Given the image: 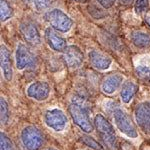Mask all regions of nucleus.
Here are the masks:
<instances>
[{"label": "nucleus", "mask_w": 150, "mask_h": 150, "mask_svg": "<svg viewBox=\"0 0 150 150\" xmlns=\"http://www.w3.org/2000/svg\"><path fill=\"white\" fill-rule=\"evenodd\" d=\"M0 150H14L13 143L5 133L0 134Z\"/></svg>", "instance_id": "obj_23"}, {"label": "nucleus", "mask_w": 150, "mask_h": 150, "mask_svg": "<svg viewBox=\"0 0 150 150\" xmlns=\"http://www.w3.org/2000/svg\"><path fill=\"white\" fill-rule=\"evenodd\" d=\"M23 1H24V3L29 4V3H31V2H33V0H23Z\"/></svg>", "instance_id": "obj_28"}, {"label": "nucleus", "mask_w": 150, "mask_h": 150, "mask_svg": "<svg viewBox=\"0 0 150 150\" xmlns=\"http://www.w3.org/2000/svg\"><path fill=\"white\" fill-rule=\"evenodd\" d=\"M119 2L122 5H130L134 2V0H119Z\"/></svg>", "instance_id": "obj_26"}, {"label": "nucleus", "mask_w": 150, "mask_h": 150, "mask_svg": "<svg viewBox=\"0 0 150 150\" xmlns=\"http://www.w3.org/2000/svg\"><path fill=\"white\" fill-rule=\"evenodd\" d=\"M43 18L49 24L50 27L61 33L69 32L74 24L71 17L59 8H53L45 12Z\"/></svg>", "instance_id": "obj_3"}, {"label": "nucleus", "mask_w": 150, "mask_h": 150, "mask_svg": "<svg viewBox=\"0 0 150 150\" xmlns=\"http://www.w3.org/2000/svg\"><path fill=\"white\" fill-rule=\"evenodd\" d=\"M81 141L83 142L85 145H87L88 147H90V148H92L94 150H103L102 145L99 143L98 141H96L94 138H92V137H90V136L83 135V136H81Z\"/></svg>", "instance_id": "obj_22"}, {"label": "nucleus", "mask_w": 150, "mask_h": 150, "mask_svg": "<svg viewBox=\"0 0 150 150\" xmlns=\"http://www.w3.org/2000/svg\"><path fill=\"white\" fill-rule=\"evenodd\" d=\"M44 122L47 127L56 132H61L67 126V117L65 113L59 108L48 109L44 114Z\"/></svg>", "instance_id": "obj_7"}, {"label": "nucleus", "mask_w": 150, "mask_h": 150, "mask_svg": "<svg viewBox=\"0 0 150 150\" xmlns=\"http://www.w3.org/2000/svg\"><path fill=\"white\" fill-rule=\"evenodd\" d=\"M0 61H1V70L6 81H11L13 77V67H12L11 53L6 45L1 44L0 46Z\"/></svg>", "instance_id": "obj_15"}, {"label": "nucleus", "mask_w": 150, "mask_h": 150, "mask_svg": "<svg viewBox=\"0 0 150 150\" xmlns=\"http://www.w3.org/2000/svg\"><path fill=\"white\" fill-rule=\"evenodd\" d=\"M55 0H33V5L37 11H44L53 5Z\"/></svg>", "instance_id": "obj_21"}, {"label": "nucleus", "mask_w": 150, "mask_h": 150, "mask_svg": "<svg viewBox=\"0 0 150 150\" xmlns=\"http://www.w3.org/2000/svg\"><path fill=\"white\" fill-rule=\"evenodd\" d=\"M20 31L24 40L32 46H38L41 43V36L37 26L32 21H24L20 24Z\"/></svg>", "instance_id": "obj_11"}, {"label": "nucleus", "mask_w": 150, "mask_h": 150, "mask_svg": "<svg viewBox=\"0 0 150 150\" xmlns=\"http://www.w3.org/2000/svg\"><path fill=\"white\" fill-rule=\"evenodd\" d=\"M64 62L69 68L76 69L80 67L84 61V53L76 45H69L63 51Z\"/></svg>", "instance_id": "obj_9"}, {"label": "nucleus", "mask_w": 150, "mask_h": 150, "mask_svg": "<svg viewBox=\"0 0 150 150\" xmlns=\"http://www.w3.org/2000/svg\"><path fill=\"white\" fill-rule=\"evenodd\" d=\"M149 7V0H135V12L138 15L147 11Z\"/></svg>", "instance_id": "obj_24"}, {"label": "nucleus", "mask_w": 150, "mask_h": 150, "mask_svg": "<svg viewBox=\"0 0 150 150\" xmlns=\"http://www.w3.org/2000/svg\"><path fill=\"white\" fill-rule=\"evenodd\" d=\"M0 16H1V22L4 23L12 18L14 14L13 8L9 5L7 0H0Z\"/></svg>", "instance_id": "obj_18"}, {"label": "nucleus", "mask_w": 150, "mask_h": 150, "mask_svg": "<svg viewBox=\"0 0 150 150\" xmlns=\"http://www.w3.org/2000/svg\"><path fill=\"white\" fill-rule=\"evenodd\" d=\"M137 91H138V85L135 82L130 80L124 82L120 90V97H121L122 102L125 104L130 103Z\"/></svg>", "instance_id": "obj_16"}, {"label": "nucleus", "mask_w": 150, "mask_h": 150, "mask_svg": "<svg viewBox=\"0 0 150 150\" xmlns=\"http://www.w3.org/2000/svg\"><path fill=\"white\" fill-rule=\"evenodd\" d=\"M93 123L97 135L107 149L117 150V137L112 124L102 114H96Z\"/></svg>", "instance_id": "obj_1"}, {"label": "nucleus", "mask_w": 150, "mask_h": 150, "mask_svg": "<svg viewBox=\"0 0 150 150\" xmlns=\"http://www.w3.org/2000/svg\"><path fill=\"white\" fill-rule=\"evenodd\" d=\"M132 43L138 48H146L150 46V34L144 31H133L130 35Z\"/></svg>", "instance_id": "obj_17"}, {"label": "nucleus", "mask_w": 150, "mask_h": 150, "mask_svg": "<svg viewBox=\"0 0 150 150\" xmlns=\"http://www.w3.org/2000/svg\"><path fill=\"white\" fill-rule=\"evenodd\" d=\"M97 2L99 3L102 8L104 9H110L111 7L114 6L116 0H97Z\"/></svg>", "instance_id": "obj_25"}, {"label": "nucleus", "mask_w": 150, "mask_h": 150, "mask_svg": "<svg viewBox=\"0 0 150 150\" xmlns=\"http://www.w3.org/2000/svg\"><path fill=\"white\" fill-rule=\"evenodd\" d=\"M45 150H57V149H55V148H53V147H48V148H46Z\"/></svg>", "instance_id": "obj_29"}, {"label": "nucleus", "mask_w": 150, "mask_h": 150, "mask_svg": "<svg viewBox=\"0 0 150 150\" xmlns=\"http://www.w3.org/2000/svg\"><path fill=\"white\" fill-rule=\"evenodd\" d=\"M124 77L120 73H113L106 76L101 82V90L103 93L111 95L122 86Z\"/></svg>", "instance_id": "obj_13"}, {"label": "nucleus", "mask_w": 150, "mask_h": 150, "mask_svg": "<svg viewBox=\"0 0 150 150\" xmlns=\"http://www.w3.org/2000/svg\"><path fill=\"white\" fill-rule=\"evenodd\" d=\"M88 59L90 64L95 69L104 71L107 70L112 64V59L108 55L98 51V50H91L88 52Z\"/></svg>", "instance_id": "obj_14"}, {"label": "nucleus", "mask_w": 150, "mask_h": 150, "mask_svg": "<svg viewBox=\"0 0 150 150\" xmlns=\"http://www.w3.org/2000/svg\"><path fill=\"white\" fill-rule=\"evenodd\" d=\"M37 59L35 54L23 43H19L16 47L15 64L16 68L20 71L25 69H32L36 66Z\"/></svg>", "instance_id": "obj_6"}, {"label": "nucleus", "mask_w": 150, "mask_h": 150, "mask_svg": "<svg viewBox=\"0 0 150 150\" xmlns=\"http://www.w3.org/2000/svg\"><path fill=\"white\" fill-rule=\"evenodd\" d=\"M44 39L47 45L56 52H63L67 47L66 39L58 34V31L52 27H47L44 31Z\"/></svg>", "instance_id": "obj_12"}, {"label": "nucleus", "mask_w": 150, "mask_h": 150, "mask_svg": "<svg viewBox=\"0 0 150 150\" xmlns=\"http://www.w3.org/2000/svg\"><path fill=\"white\" fill-rule=\"evenodd\" d=\"M26 94L36 101H45L50 95V86L45 81H35L28 85Z\"/></svg>", "instance_id": "obj_10"}, {"label": "nucleus", "mask_w": 150, "mask_h": 150, "mask_svg": "<svg viewBox=\"0 0 150 150\" xmlns=\"http://www.w3.org/2000/svg\"><path fill=\"white\" fill-rule=\"evenodd\" d=\"M21 141L26 150H39L44 143V137L37 127L28 125L21 131Z\"/></svg>", "instance_id": "obj_5"}, {"label": "nucleus", "mask_w": 150, "mask_h": 150, "mask_svg": "<svg viewBox=\"0 0 150 150\" xmlns=\"http://www.w3.org/2000/svg\"><path fill=\"white\" fill-rule=\"evenodd\" d=\"M145 23H146V25L150 28V13L147 14L146 17H145Z\"/></svg>", "instance_id": "obj_27"}, {"label": "nucleus", "mask_w": 150, "mask_h": 150, "mask_svg": "<svg viewBox=\"0 0 150 150\" xmlns=\"http://www.w3.org/2000/svg\"><path fill=\"white\" fill-rule=\"evenodd\" d=\"M0 111H1V123L6 124L9 120V106L4 97L0 98Z\"/></svg>", "instance_id": "obj_19"}, {"label": "nucleus", "mask_w": 150, "mask_h": 150, "mask_svg": "<svg viewBox=\"0 0 150 150\" xmlns=\"http://www.w3.org/2000/svg\"><path fill=\"white\" fill-rule=\"evenodd\" d=\"M69 114L74 124L78 126L84 133H91L94 130V123L91 121L89 110L84 104L79 101H73L70 103Z\"/></svg>", "instance_id": "obj_2"}, {"label": "nucleus", "mask_w": 150, "mask_h": 150, "mask_svg": "<svg viewBox=\"0 0 150 150\" xmlns=\"http://www.w3.org/2000/svg\"><path fill=\"white\" fill-rule=\"evenodd\" d=\"M136 72L141 78L150 80V64L140 63L136 66Z\"/></svg>", "instance_id": "obj_20"}, {"label": "nucleus", "mask_w": 150, "mask_h": 150, "mask_svg": "<svg viewBox=\"0 0 150 150\" xmlns=\"http://www.w3.org/2000/svg\"><path fill=\"white\" fill-rule=\"evenodd\" d=\"M112 115L115 125L120 132L126 135L128 138H137L138 132L136 126L126 111L120 107H115L112 111Z\"/></svg>", "instance_id": "obj_4"}, {"label": "nucleus", "mask_w": 150, "mask_h": 150, "mask_svg": "<svg viewBox=\"0 0 150 150\" xmlns=\"http://www.w3.org/2000/svg\"><path fill=\"white\" fill-rule=\"evenodd\" d=\"M135 121L145 134L150 135V101H143L134 109Z\"/></svg>", "instance_id": "obj_8"}]
</instances>
